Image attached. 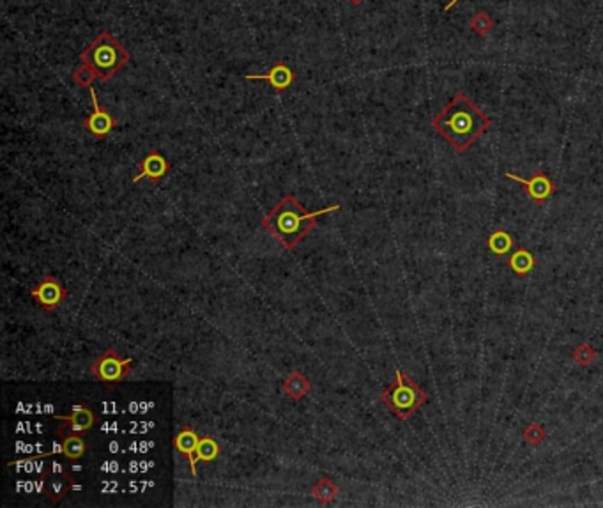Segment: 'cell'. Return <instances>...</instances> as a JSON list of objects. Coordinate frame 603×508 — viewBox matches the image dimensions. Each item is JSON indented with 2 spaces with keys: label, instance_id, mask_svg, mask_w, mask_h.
Here are the masks:
<instances>
[{
  "label": "cell",
  "instance_id": "obj_1",
  "mask_svg": "<svg viewBox=\"0 0 603 508\" xmlns=\"http://www.w3.org/2000/svg\"><path fill=\"white\" fill-rule=\"evenodd\" d=\"M338 209L340 204L329 205L319 211H306L294 195H283L280 202L264 214L262 227L271 236L277 237V241L285 250H292L315 229L317 218L327 213H335Z\"/></svg>",
  "mask_w": 603,
  "mask_h": 508
},
{
  "label": "cell",
  "instance_id": "obj_2",
  "mask_svg": "<svg viewBox=\"0 0 603 508\" xmlns=\"http://www.w3.org/2000/svg\"><path fill=\"white\" fill-rule=\"evenodd\" d=\"M492 121L487 117L464 92H458L448 107L442 108L434 119L432 126L458 151L465 153L481 133H485Z\"/></svg>",
  "mask_w": 603,
  "mask_h": 508
},
{
  "label": "cell",
  "instance_id": "obj_3",
  "mask_svg": "<svg viewBox=\"0 0 603 508\" xmlns=\"http://www.w3.org/2000/svg\"><path fill=\"white\" fill-rule=\"evenodd\" d=\"M130 59V51L112 36L110 31H101L99 36L80 53V66L71 76L78 87L91 89L96 80L108 82L114 78Z\"/></svg>",
  "mask_w": 603,
  "mask_h": 508
},
{
  "label": "cell",
  "instance_id": "obj_4",
  "mask_svg": "<svg viewBox=\"0 0 603 508\" xmlns=\"http://www.w3.org/2000/svg\"><path fill=\"white\" fill-rule=\"evenodd\" d=\"M381 402L400 420H409L419 407L428 400V395L425 390L418 387L407 374H403L400 369L394 371V382L378 395Z\"/></svg>",
  "mask_w": 603,
  "mask_h": 508
},
{
  "label": "cell",
  "instance_id": "obj_5",
  "mask_svg": "<svg viewBox=\"0 0 603 508\" xmlns=\"http://www.w3.org/2000/svg\"><path fill=\"white\" fill-rule=\"evenodd\" d=\"M133 358H123L114 347L103 351L99 358L91 365V374L105 384H117L131 372Z\"/></svg>",
  "mask_w": 603,
  "mask_h": 508
},
{
  "label": "cell",
  "instance_id": "obj_6",
  "mask_svg": "<svg viewBox=\"0 0 603 508\" xmlns=\"http://www.w3.org/2000/svg\"><path fill=\"white\" fill-rule=\"evenodd\" d=\"M30 296L44 312L51 314L59 305L64 303V300L67 298V291L55 276L46 275L37 282L36 287L30 289Z\"/></svg>",
  "mask_w": 603,
  "mask_h": 508
},
{
  "label": "cell",
  "instance_id": "obj_7",
  "mask_svg": "<svg viewBox=\"0 0 603 508\" xmlns=\"http://www.w3.org/2000/svg\"><path fill=\"white\" fill-rule=\"evenodd\" d=\"M506 178L521 183V185L524 186L527 197L531 198L532 202H536V204H541V202H545L547 198H550L554 195V192H556V185H554L552 179L548 178L545 172H536L531 179H524L521 178V176L506 172Z\"/></svg>",
  "mask_w": 603,
  "mask_h": 508
},
{
  "label": "cell",
  "instance_id": "obj_8",
  "mask_svg": "<svg viewBox=\"0 0 603 508\" xmlns=\"http://www.w3.org/2000/svg\"><path fill=\"white\" fill-rule=\"evenodd\" d=\"M89 91H91V98H92V114H89V117H85V121H83V128H85L91 135H94L96 138H105L115 126H117V119L99 105V99L96 98V92L92 87L89 89Z\"/></svg>",
  "mask_w": 603,
  "mask_h": 508
},
{
  "label": "cell",
  "instance_id": "obj_9",
  "mask_svg": "<svg viewBox=\"0 0 603 508\" xmlns=\"http://www.w3.org/2000/svg\"><path fill=\"white\" fill-rule=\"evenodd\" d=\"M53 418L59 422H64V425L59 427L60 430L76 434L89 432L96 423L94 411L87 406H76L69 414H53Z\"/></svg>",
  "mask_w": 603,
  "mask_h": 508
},
{
  "label": "cell",
  "instance_id": "obj_10",
  "mask_svg": "<svg viewBox=\"0 0 603 508\" xmlns=\"http://www.w3.org/2000/svg\"><path fill=\"white\" fill-rule=\"evenodd\" d=\"M246 80H268L274 92H285L296 80V73L283 60L272 64L265 75H246Z\"/></svg>",
  "mask_w": 603,
  "mask_h": 508
},
{
  "label": "cell",
  "instance_id": "obj_11",
  "mask_svg": "<svg viewBox=\"0 0 603 508\" xmlns=\"http://www.w3.org/2000/svg\"><path fill=\"white\" fill-rule=\"evenodd\" d=\"M200 441V436L195 432L193 427H184V429L179 430L174 437V446L182 457L188 459L189 469H191V475L197 477V446Z\"/></svg>",
  "mask_w": 603,
  "mask_h": 508
},
{
  "label": "cell",
  "instance_id": "obj_12",
  "mask_svg": "<svg viewBox=\"0 0 603 508\" xmlns=\"http://www.w3.org/2000/svg\"><path fill=\"white\" fill-rule=\"evenodd\" d=\"M168 170L170 165L166 158L159 151H150L140 162V173L133 179V183H139L140 179H150V181L158 183L165 178Z\"/></svg>",
  "mask_w": 603,
  "mask_h": 508
},
{
  "label": "cell",
  "instance_id": "obj_13",
  "mask_svg": "<svg viewBox=\"0 0 603 508\" xmlns=\"http://www.w3.org/2000/svg\"><path fill=\"white\" fill-rule=\"evenodd\" d=\"M60 436V450L67 459L71 461H78L87 453V443L80 434L76 432H66V430H57Z\"/></svg>",
  "mask_w": 603,
  "mask_h": 508
},
{
  "label": "cell",
  "instance_id": "obj_14",
  "mask_svg": "<svg viewBox=\"0 0 603 508\" xmlns=\"http://www.w3.org/2000/svg\"><path fill=\"white\" fill-rule=\"evenodd\" d=\"M281 390L292 398V400H301L308 395V391L312 390V382L308 381L306 375L301 371H294L283 379L281 382Z\"/></svg>",
  "mask_w": 603,
  "mask_h": 508
},
{
  "label": "cell",
  "instance_id": "obj_15",
  "mask_svg": "<svg viewBox=\"0 0 603 508\" xmlns=\"http://www.w3.org/2000/svg\"><path fill=\"white\" fill-rule=\"evenodd\" d=\"M73 480L69 478L66 471H60V475H53L51 478H48L46 484H44V496L51 501V503H59L62 501V498L66 496L67 491L71 489Z\"/></svg>",
  "mask_w": 603,
  "mask_h": 508
},
{
  "label": "cell",
  "instance_id": "obj_16",
  "mask_svg": "<svg viewBox=\"0 0 603 508\" xmlns=\"http://www.w3.org/2000/svg\"><path fill=\"white\" fill-rule=\"evenodd\" d=\"M312 496L319 501L320 505H331L335 498L338 496V487L331 478H320L315 485H312Z\"/></svg>",
  "mask_w": 603,
  "mask_h": 508
},
{
  "label": "cell",
  "instance_id": "obj_17",
  "mask_svg": "<svg viewBox=\"0 0 603 508\" xmlns=\"http://www.w3.org/2000/svg\"><path fill=\"white\" fill-rule=\"evenodd\" d=\"M508 264L516 276H525L532 271V268H534V255H532L531 252H527L525 248L516 250V252L509 257Z\"/></svg>",
  "mask_w": 603,
  "mask_h": 508
},
{
  "label": "cell",
  "instance_id": "obj_18",
  "mask_svg": "<svg viewBox=\"0 0 603 508\" xmlns=\"http://www.w3.org/2000/svg\"><path fill=\"white\" fill-rule=\"evenodd\" d=\"M487 246H489L490 252L497 257H503L506 253L512 252L513 248V237L512 234L506 232V230L499 229L492 234V236L487 239Z\"/></svg>",
  "mask_w": 603,
  "mask_h": 508
},
{
  "label": "cell",
  "instance_id": "obj_19",
  "mask_svg": "<svg viewBox=\"0 0 603 508\" xmlns=\"http://www.w3.org/2000/svg\"><path fill=\"white\" fill-rule=\"evenodd\" d=\"M221 446L220 443L211 436H202L197 446V461L200 462H213L220 457Z\"/></svg>",
  "mask_w": 603,
  "mask_h": 508
},
{
  "label": "cell",
  "instance_id": "obj_20",
  "mask_svg": "<svg viewBox=\"0 0 603 508\" xmlns=\"http://www.w3.org/2000/svg\"><path fill=\"white\" fill-rule=\"evenodd\" d=\"M493 25L496 24H493V20L487 15L485 11H478L469 22L471 31H473L474 34H478V36H487V34L493 28Z\"/></svg>",
  "mask_w": 603,
  "mask_h": 508
},
{
  "label": "cell",
  "instance_id": "obj_21",
  "mask_svg": "<svg viewBox=\"0 0 603 508\" xmlns=\"http://www.w3.org/2000/svg\"><path fill=\"white\" fill-rule=\"evenodd\" d=\"M545 436H547V432H545V429L538 422L529 423V425L525 427V430H524V439L531 446L540 445V443L545 439Z\"/></svg>",
  "mask_w": 603,
  "mask_h": 508
},
{
  "label": "cell",
  "instance_id": "obj_22",
  "mask_svg": "<svg viewBox=\"0 0 603 508\" xmlns=\"http://www.w3.org/2000/svg\"><path fill=\"white\" fill-rule=\"evenodd\" d=\"M595 358H596V351L589 346L588 342L580 344V346L575 349V353H573V359L582 366H588Z\"/></svg>",
  "mask_w": 603,
  "mask_h": 508
},
{
  "label": "cell",
  "instance_id": "obj_23",
  "mask_svg": "<svg viewBox=\"0 0 603 508\" xmlns=\"http://www.w3.org/2000/svg\"><path fill=\"white\" fill-rule=\"evenodd\" d=\"M458 2H460V0H450V4H446V8H444V12L446 11H450L451 8H453L455 4H458Z\"/></svg>",
  "mask_w": 603,
  "mask_h": 508
},
{
  "label": "cell",
  "instance_id": "obj_24",
  "mask_svg": "<svg viewBox=\"0 0 603 508\" xmlns=\"http://www.w3.org/2000/svg\"><path fill=\"white\" fill-rule=\"evenodd\" d=\"M365 0H349V4H352V6H359V4H363Z\"/></svg>",
  "mask_w": 603,
  "mask_h": 508
}]
</instances>
